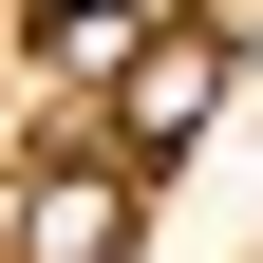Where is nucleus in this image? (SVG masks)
<instances>
[{"instance_id": "f257e3e1", "label": "nucleus", "mask_w": 263, "mask_h": 263, "mask_svg": "<svg viewBox=\"0 0 263 263\" xmlns=\"http://www.w3.org/2000/svg\"><path fill=\"white\" fill-rule=\"evenodd\" d=\"M113 245H132V170L113 151H76V170L19 188V263H113Z\"/></svg>"}, {"instance_id": "f03ea898", "label": "nucleus", "mask_w": 263, "mask_h": 263, "mask_svg": "<svg viewBox=\"0 0 263 263\" xmlns=\"http://www.w3.org/2000/svg\"><path fill=\"white\" fill-rule=\"evenodd\" d=\"M207 113H226V38H151L113 76V132H132V151H170V132H207Z\"/></svg>"}, {"instance_id": "7ed1b4c3", "label": "nucleus", "mask_w": 263, "mask_h": 263, "mask_svg": "<svg viewBox=\"0 0 263 263\" xmlns=\"http://www.w3.org/2000/svg\"><path fill=\"white\" fill-rule=\"evenodd\" d=\"M38 19H94V0H38Z\"/></svg>"}]
</instances>
